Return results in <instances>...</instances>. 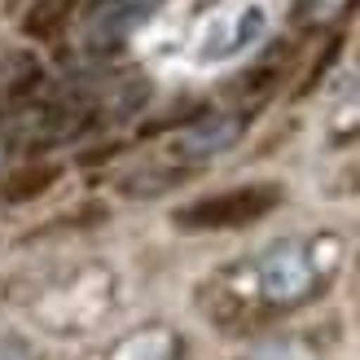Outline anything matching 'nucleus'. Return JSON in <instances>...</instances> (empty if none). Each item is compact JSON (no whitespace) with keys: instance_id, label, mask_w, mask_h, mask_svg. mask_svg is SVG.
<instances>
[{"instance_id":"nucleus-1","label":"nucleus","mask_w":360,"mask_h":360,"mask_svg":"<svg viewBox=\"0 0 360 360\" xmlns=\"http://www.w3.org/2000/svg\"><path fill=\"white\" fill-rule=\"evenodd\" d=\"M273 22H277V0H211L193 18L185 40H180L176 66H185V70L233 66L268 40Z\"/></svg>"},{"instance_id":"nucleus-2","label":"nucleus","mask_w":360,"mask_h":360,"mask_svg":"<svg viewBox=\"0 0 360 360\" xmlns=\"http://www.w3.org/2000/svg\"><path fill=\"white\" fill-rule=\"evenodd\" d=\"M321 273H326V268L316 259V246L299 242V238H285V242L268 246L259 255L255 281H259V295L268 303H299L316 290Z\"/></svg>"},{"instance_id":"nucleus-3","label":"nucleus","mask_w":360,"mask_h":360,"mask_svg":"<svg viewBox=\"0 0 360 360\" xmlns=\"http://www.w3.org/2000/svg\"><path fill=\"white\" fill-rule=\"evenodd\" d=\"M128 27H132V5H105V9L93 13L84 40L93 49H110V44H119L123 35H128Z\"/></svg>"},{"instance_id":"nucleus-4","label":"nucleus","mask_w":360,"mask_h":360,"mask_svg":"<svg viewBox=\"0 0 360 360\" xmlns=\"http://www.w3.org/2000/svg\"><path fill=\"white\" fill-rule=\"evenodd\" d=\"M115 360H172V334H141Z\"/></svg>"},{"instance_id":"nucleus-5","label":"nucleus","mask_w":360,"mask_h":360,"mask_svg":"<svg viewBox=\"0 0 360 360\" xmlns=\"http://www.w3.org/2000/svg\"><path fill=\"white\" fill-rule=\"evenodd\" d=\"M233 123H211V128H198V132H189L185 141H180V146L185 150H193V154H211V150H220V146H229L233 141Z\"/></svg>"},{"instance_id":"nucleus-6","label":"nucleus","mask_w":360,"mask_h":360,"mask_svg":"<svg viewBox=\"0 0 360 360\" xmlns=\"http://www.w3.org/2000/svg\"><path fill=\"white\" fill-rule=\"evenodd\" d=\"M0 360H31V352L22 343H13V338H0Z\"/></svg>"},{"instance_id":"nucleus-7","label":"nucleus","mask_w":360,"mask_h":360,"mask_svg":"<svg viewBox=\"0 0 360 360\" xmlns=\"http://www.w3.org/2000/svg\"><path fill=\"white\" fill-rule=\"evenodd\" d=\"M128 5H150V0H128Z\"/></svg>"}]
</instances>
